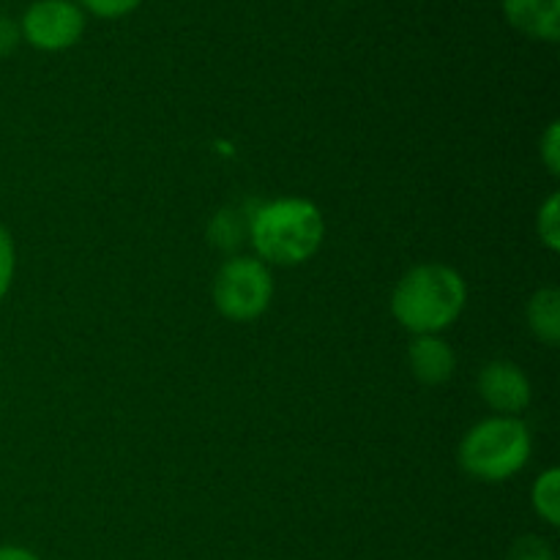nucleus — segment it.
Segmentation results:
<instances>
[{
  "mask_svg": "<svg viewBox=\"0 0 560 560\" xmlns=\"http://www.w3.org/2000/svg\"><path fill=\"white\" fill-rule=\"evenodd\" d=\"M539 156L541 162H545L547 173L560 175V124L558 120H552V124L547 126L545 135H541Z\"/></svg>",
  "mask_w": 560,
  "mask_h": 560,
  "instance_id": "nucleus-14",
  "label": "nucleus"
},
{
  "mask_svg": "<svg viewBox=\"0 0 560 560\" xmlns=\"http://www.w3.org/2000/svg\"><path fill=\"white\" fill-rule=\"evenodd\" d=\"M249 238L257 260L271 266H301L317 255L326 238V222L312 200L284 197L266 202L252 213Z\"/></svg>",
  "mask_w": 560,
  "mask_h": 560,
  "instance_id": "nucleus-2",
  "label": "nucleus"
},
{
  "mask_svg": "<svg viewBox=\"0 0 560 560\" xmlns=\"http://www.w3.org/2000/svg\"><path fill=\"white\" fill-rule=\"evenodd\" d=\"M506 560H558L556 550L541 536H520L509 550Z\"/></svg>",
  "mask_w": 560,
  "mask_h": 560,
  "instance_id": "nucleus-12",
  "label": "nucleus"
},
{
  "mask_svg": "<svg viewBox=\"0 0 560 560\" xmlns=\"http://www.w3.org/2000/svg\"><path fill=\"white\" fill-rule=\"evenodd\" d=\"M468 301V284L463 273L443 262H421L397 282L392 295V312L399 326L413 337L446 331L463 315Z\"/></svg>",
  "mask_w": 560,
  "mask_h": 560,
  "instance_id": "nucleus-1",
  "label": "nucleus"
},
{
  "mask_svg": "<svg viewBox=\"0 0 560 560\" xmlns=\"http://www.w3.org/2000/svg\"><path fill=\"white\" fill-rule=\"evenodd\" d=\"M14 266H16L14 241H11L9 230L0 228V301L5 299L11 282H14Z\"/></svg>",
  "mask_w": 560,
  "mask_h": 560,
  "instance_id": "nucleus-15",
  "label": "nucleus"
},
{
  "mask_svg": "<svg viewBox=\"0 0 560 560\" xmlns=\"http://www.w3.org/2000/svg\"><path fill=\"white\" fill-rule=\"evenodd\" d=\"M530 506L534 512L545 520L550 528L560 525V470L550 468L534 481V490H530Z\"/></svg>",
  "mask_w": 560,
  "mask_h": 560,
  "instance_id": "nucleus-10",
  "label": "nucleus"
},
{
  "mask_svg": "<svg viewBox=\"0 0 560 560\" xmlns=\"http://www.w3.org/2000/svg\"><path fill=\"white\" fill-rule=\"evenodd\" d=\"M479 394L495 413L517 416L530 405V381L514 361H490L479 372Z\"/></svg>",
  "mask_w": 560,
  "mask_h": 560,
  "instance_id": "nucleus-6",
  "label": "nucleus"
},
{
  "mask_svg": "<svg viewBox=\"0 0 560 560\" xmlns=\"http://www.w3.org/2000/svg\"><path fill=\"white\" fill-rule=\"evenodd\" d=\"M536 233L539 241L550 252H560V197L558 191H552L545 200V206L539 208V217H536Z\"/></svg>",
  "mask_w": 560,
  "mask_h": 560,
  "instance_id": "nucleus-11",
  "label": "nucleus"
},
{
  "mask_svg": "<svg viewBox=\"0 0 560 560\" xmlns=\"http://www.w3.org/2000/svg\"><path fill=\"white\" fill-rule=\"evenodd\" d=\"M528 328L539 342L558 345L560 342V293L556 288H541L530 295L528 310Z\"/></svg>",
  "mask_w": 560,
  "mask_h": 560,
  "instance_id": "nucleus-9",
  "label": "nucleus"
},
{
  "mask_svg": "<svg viewBox=\"0 0 560 560\" xmlns=\"http://www.w3.org/2000/svg\"><path fill=\"white\" fill-rule=\"evenodd\" d=\"M22 33H20V25H16L11 16L0 14V58H5V55H11L16 49V44H20Z\"/></svg>",
  "mask_w": 560,
  "mask_h": 560,
  "instance_id": "nucleus-16",
  "label": "nucleus"
},
{
  "mask_svg": "<svg viewBox=\"0 0 560 560\" xmlns=\"http://www.w3.org/2000/svg\"><path fill=\"white\" fill-rule=\"evenodd\" d=\"M273 277L268 266L255 257H233L219 268L213 279V304L228 320H257L271 306Z\"/></svg>",
  "mask_w": 560,
  "mask_h": 560,
  "instance_id": "nucleus-4",
  "label": "nucleus"
},
{
  "mask_svg": "<svg viewBox=\"0 0 560 560\" xmlns=\"http://www.w3.org/2000/svg\"><path fill=\"white\" fill-rule=\"evenodd\" d=\"M85 31V11L74 0H33L20 20V33L31 47L60 52L74 47Z\"/></svg>",
  "mask_w": 560,
  "mask_h": 560,
  "instance_id": "nucleus-5",
  "label": "nucleus"
},
{
  "mask_svg": "<svg viewBox=\"0 0 560 560\" xmlns=\"http://www.w3.org/2000/svg\"><path fill=\"white\" fill-rule=\"evenodd\" d=\"M408 364L416 381L424 386H441L457 370V355L446 339L430 334V337H416L410 342Z\"/></svg>",
  "mask_w": 560,
  "mask_h": 560,
  "instance_id": "nucleus-7",
  "label": "nucleus"
},
{
  "mask_svg": "<svg viewBox=\"0 0 560 560\" xmlns=\"http://www.w3.org/2000/svg\"><path fill=\"white\" fill-rule=\"evenodd\" d=\"M503 14L525 36L539 42L560 38V0H503Z\"/></svg>",
  "mask_w": 560,
  "mask_h": 560,
  "instance_id": "nucleus-8",
  "label": "nucleus"
},
{
  "mask_svg": "<svg viewBox=\"0 0 560 560\" xmlns=\"http://www.w3.org/2000/svg\"><path fill=\"white\" fill-rule=\"evenodd\" d=\"M82 11L104 16V20H118V16L131 14L142 0H74Z\"/></svg>",
  "mask_w": 560,
  "mask_h": 560,
  "instance_id": "nucleus-13",
  "label": "nucleus"
},
{
  "mask_svg": "<svg viewBox=\"0 0 560 560\" xmlns=\"http://www.w3.org/2000/svg\"><path fill=\"white\" fill-rule=\"evenodd\" d=\"M534 441L517 416H492L465 432L459 443V465L479 481H509L528 465Z\"/></svg>",
  "mask_w": 560,
  "mask_h": 560,
  "instance_id": "nucleus-3",
  "label": "nucleus"
},
{
  "mask_svg": "<svg viewBox=\"0 0 560 560\" xmlns=\"http://www.w3.org/2000/svg\"><path fill=\"white\" fill-rule=\"evenodd\" d=\"M0 560H42L33 550L20 545H0Z\"/></svg>",
  "mask_w": 560,
  "mask_h": 560,
  "instance_id": "nucleus-17",
  "label": "nucleus"
}]
</instances>
